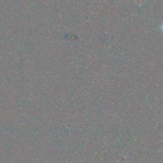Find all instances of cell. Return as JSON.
Here are the masks:
<instances>
[{
	"label": "cell",
	"mask_w": 163,
	"mask_h": 163,
	"mask_svg": "<svg viewBox=\"0 0 163 163\" xmlns=\"http://www.w3.org/2000/svg\"><path fill=\"white\" fill-rule=\"evenodd\" d=\"M160 29L161 31L163 33V22L162 23V24H161V26H160Z\"/></svg>",
	"instance_id": "6da1fadb"
}]
</instances>
